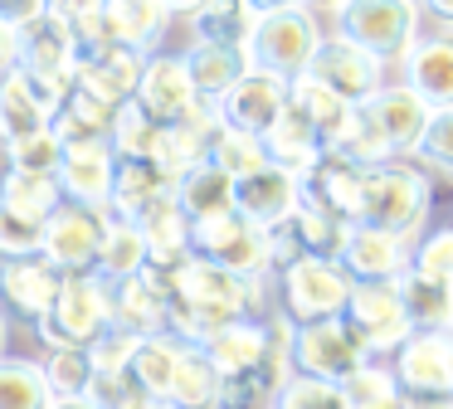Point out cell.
Instances as JSON below:
<instances>
[{
	"label": "cell",
	"mask_w": 453,
	"mask_h": 409,
	"mask_svg": "<svg viewBox=\"0 0 453 409\" xmlns=\"http://www.w3.org/2000/svg\"><path fill=\"white\" fill-rule=\"evenodd\" d=\"M268 282L273 278H239L205 259H190L176 278L166 282L171 292V336L186 346H205L215 331L234 327V321H264L273 312L268 302Z\"/></svg>",
	"instance_id": "obj_1"
},
{
	"label": "cell",
	"mask_w": 453,
	"mask_h": 409,
	"mask_svg": "<svg viewBox=\"0 0 453 409\" xmlns=\"http://www.w3.org/2000/svg\"><path fill=\"white\" fill-rule=\"evenodd\" d=\"M434 210V181L424 166L414 161H385L365 175V204L361 224L365 229H385L400 239H419Z\"/></svg>",
	"instance_id": "obj_2"
},
{
	"label": "cell",
	"mask_w": 453,
	"mask_h": 409,
	"mask_svg": "<svg viewBox=\"0 0 453 409\" xmlns=\"http://www.w3.org/2000/svg\"><path fill=\"white\" fill-rule=\"evenodd\" d=\"M322 19L307 5H258V29L249 39V64L258 73H273L283 83L307 78L317 49H322Z\"/></svg>",
	"instance_id": "obj_3"
},
{
	"label": "cell",
	"mask_w": 453,
	"mask_h": 409,
	"mask_svg": "<svg viewBox=\"0 0 453 409\" xmlns=\"http://www.w3.org/2000/svg\"><path fill=\"white\" fill-rule=\"evenodd\" d=\"M112 282L98 273H73L64 278L59 297H54L50 317L35 327V336L50 351H88L103 331L112 327Z\"/></svg>",
	"instance_id": "obj_4"
},
{
	"label": "cell",
	"mask_w": 453,
	"mask_h": 409,
	"mask_svg": "<svg viewBox=\"0 0 453 409\" xmlns=\"http://www.w3.org/2000/svg\"><path fill=\"white\" fill-rule=\"evenodd\" d=\"M273 288H278V312L293 327H307V321L346 317L356 278L332 259H297L283 278H273Z\"/></svg>",
	"instance_id": "obj_5"
},
{
	"label": "cell",
	"mask_w": 453,
	"mask_h": 409,
	"mask_svg": "<svg viewBox=\"0 0 453 409\" xmlns=\"http://www.w3.org/2000/svg\"><path fill=\"white\" fill-rule=\"evenodd\" d=\"M332 35H342L346 44L375 54L380 64H400L404 54L419 39V10L414 5H395V0H380V5H336L332 10Z\"/></svg>",
	"instance_id": "obj_6"
},
{
	"label": "cell",
	"mask_w": 453,
	"mask_h": 409,
	"mask_svg": "<svg viewBox=\"0 0 453 409\" xmlns=\"http://www.w3.org/2000/svg\"><path fill=\"white\" fill-rule=\"evenodd\" d=\"M365 366H371V351H365L361 336L346 327V317L293 327V375L346 385V380H351L356 370H365Z\"/></svg>",
	"instance_id": "obj_7"
},
{
	"label": "cell",
	"mask_w": 453,
	"mask_h": 409,
	"mask_svg": "<svg viewBox=\"0 0 453 409\" xmlns=\"http://www.w3.org/2000/svg\"><path fill=\"white\" fill-rule=\"evenodd\" d=\"M20 35V73L73 83V35L59 5H0Z\"/></svg>",
	"instance_id": "obj_8"
},
{
	"label": "cell",
	"mask_w": 453,
	"mask_h": 409,
	"mask_svg": "<svg viewBox=\"0 0 453 409\" xmlns=\"http://www.w3.org/2000/svg\"><path fill=\"white\" fill-rule=\"evenodd\" d=\"M190 253L239 278H268V229H258L239 210L190 224Z\"/></svg>",
	"instance_id": "obj_9"
},
{
	"label": "cell",
	"mask_w": 453,
	"mask_h": 409,
	"mask_svg": "<svg viewBox=\"0 0 453 409\" xmlns=\"http://www.w3.org/2000/svg\"><path fill=\"white\" fill-rule=\"evenodd\" d=\"M390 375L410 405L453 399V331H414L390 356Z\"/></svg>",
	"instance_id": "obj_10"
},
{
	"label": "cell",
	"mask_w": 453,
	"mask_h": 409,
	"mask_svg": "<svg viewBox=\"0 0 453 409\" xmlns=\"http://www.w3.org/2000/svg\"><path fill=\"white\" fill-rule=\"evenodd\" d=\"M307 78L322 83L326 93L346 97L351 107H365L375 93L390 88V64H380L375 54L346 44L342 35H326L322 49H317V58H312V68H307Z\"/></svg>",
	"instance_id": "obj_11"
},
{
	"label": "cell",
	"mask_w": 453,
	"mask_h": 409,
	"mask_svg": "<svg viewBox=\"0 0 453 409\" xmlns=\"http://www.w3.org/2000/svg\"><path fill=\"white\" fill-rule=\"evenodd\" d=\"M346 327L361 336V346L371 356H395L414 336V321L404 312L395 282H356L351 302H346Z\"/></svg>",
	"instance_id": "obj_12"
},
{
	"label": "cell",
	"mask_w": 453,
	"mask_h": 409,
	"mask_svg": "<svg viewBox=\"0 0 453 409\" xmlns=\"http://www.w3.org/2000/svg\"><path fill=\"white\" fill-rule=\"evenodd\" d=\"M103 234H108L103 210H83V204H69V200H64L59 210L44 220L40 259L50 263L54 273H64V278H73V273H93V268H98Z\"/></svg>",
	"instance_id": "obj_13"
},
{
	"label": "cell",
	"mask_w": 453,
	"mask_h": 409,
	"mask_svg": "<svg viewBox=\"0 0 453 409\" xmlns=\"http://www.w3.org/2000/svg\"><path fill=\"white\" fill-rule=\"evenodd\" d=\"M365 166H356L351 156L342 151H326L322 161H312L297 185H303V204L312 210H326L346 224H361V204H365Z\"/></svg>",
	"instance_id": "obj_14"
},
{
	"label": "cell",
	"mask_w": 453,
	"mask_h": 409,
	"mask_svg": "<svg viewBox=\"0 0 453 409\" xmlns=\"http://www.w3.org/2000/svg\"><path fill=\"white\" fill-rule=\"evenodd\" d=\"M288 103H293V83H283V78H273V73H258V68H249V73L239 78V83L229 88L225 97H219V122H225L229 132L264 136L268 127H273L278 117L288 112Z\"/></svg>",
	"instance_id": "obj_15"
},
{
	"label": "cell",
	"mask_w": 453,
	"mask_h": 409,
	"mask_svg": "<svg viewBox=\"0 0 453 409\" xmlns=\"http://www.w3.org/2000/svg\"><path fill=\"white\" fill-rule=\"evenodd\" d=\"M132 103H137L151 122H161V127L186 122V117L200 107L196 88H190V73H186V58L166 54V49L151 54L147 68H142V83H137V97H132Z\"/></svg>",
	"instance_id": "obj_16"
},
{
	"label": "cell",
	"mask_w": 453,
	"mask_h": 409,
	"mask_svg": "<svg viewBox=\"0 0 453 409\" xmlns=\"http://www.w3.org/2000/svg\"><path fill=\"white\" fill-rule=\"evenodd\" d=\"M361 117L380 127V136L390 142L395 161H414V151H419L424 132H429V122H434V107L424 103L414 88L390 83L385 93H375L371 103L361 107Z\"/></svg>",
	"instance_id": "obj_17"
},
{
	"label": "cell",
	"mask_w": 453,
	"mask_h": 409,
	"mask_svg": "<svg viewBox=\"0 0 453 409\" xmlns=\"http://www.w3.org/2000/svg\"><path fill=\"white\" fill-rule=\"evenodd\" d=\"M297 204H303L297 175L283 171V166H273V161H268L264 171L234 181V210L244 214V220H254L258 229H268V234L283 229V224L297 214Z\"/></svg>",
	"instance_id": "obj_18"
},
{
	"label": "cell",
	"mask_w": 453,
	"mask_h": 409,
	"mask_svg": "<svg viewBox=\"0 0 453 409\" xmlns=\"http://www.w3.org/2000/svg\"><path fill=\"white\" fill-rule=\"evenodd\" d=\"M142 68H147V58H142L137 49L118 44V49L93 54V58H79V64H73V88L88 93V97H98V103L112 107V112H122V107L137 97Z\"/></svg>",
	"instance_id": "obj_19"
},
{
	"label": "cell",
	"mask_w": 453,
	"mask_h": 409,
	"mask_svg": "<svg viewBox=\"0 0 453 409\" xmlns=\"http://www.w3.org/2000/svg\"><path fill=\"white\" fill-rule=\"evenodd\" d=\"M414 243H419V239H400V234H385V229H365V224H356L351 239H346L342 268L351 273L356 282H395V278H404V273H410Z\"/></svg>",
	"instance_id": "obj_20"
},
{
	"label": "cell",
	"mask_w": 453,
	"mask_h": 409,
	"mask_svg": "<svg viewBox=\"0 0 453 409\" xmlns=\"http://www.w3.org/2000/svg\"><path fill=\"white\" fill-rule=\"evenodd\" d=\"M112 171H118V151L112 142H98V146H73L64 151L59 161V190L69 204H83V210H108L112 200Z\"/></svg>",
	"instance_id": "obj_21"
},
{
	"label": "cell",
	"mask_w": 453,
	"mask_h": 409,
	"mask_svg": "<svg viewBox=\"0 0 453 409\" xmlns=\"http://www.w3.org/2000/svg\"><path fill=\"white\" fill-rule=\"evenodd\" d=\"M176 195V175L161 161H147V156H118V171H112V200L108 210L118 220L137 224L151 204L171 200Z\"/></svg>",
	"instance_id": "obj_22"
},
{
	"label": "cell",
	"mask_w": 453,
	"mask_h": 409,
	"mask_svg": "<svg viewBox=\"0 0 453 409\" xmlns=\"http://www.w3.org/2000/svg\"><path fill=\"white\" fill-rule=\"evenodd\" d=\"M59 288H64V273H54L44 259L0 263V307L15 312V317H30V327H40L50 317Z\"/></svg>",
	"instance_id": "obj_23"
},
{
	"label": "cell",
	"mask_w": 453,
	"mask_h": 409,
	"mask_svg": "<svg viewBox=\"0 0 453 409\" xmlns=\"http://www.w3.org/2000/svg\"><path fill=\"white\" fill-rule=\"evenodd\" d=\"M400 83L414 88L434 112L453 107V35H424L414 39V49L400 58Z\"/></svg>",
	"instance_id": "obj_24"
},
{
	"label": "cell",
	"mask_w": 453,
	"mask_h": 409,
	"mask_svg": "<svg viewBox=\"0 0 453 409\" xmlns=\"http://www.w3.org/2000/svg\"><path fill=\"white\" fill-rule=\"evenodd\" d=\"M112 327L132 331L137 341L166 336L171 331V292L166 282H157L151 273H137L127 282H112Z\"/></svg>",
	"instance_id": "obj_25"
},
{
	"label": "cell",
	"mask_w": 453,
	"mask_h": 409,
	"mask_svg": "<svg viewBox=\"0 0 453 409\" xmlns=\"http://www.w3.org/2000/svg\"><path fill=\"white\" fill-rule=\"evenodd\" d=\"M219 132H225V122H219V107H215V103H200L196 112L186 117V122H176V127H166V132H161V146H157V156H151V161H161V166H166V171L180 181L186 171H196V166L210 161Z\"/></svg>",
	"instance_id": "obj_26"
},
{
	"label": "cell",
	"mask_w": 453,
	"mask_h": 409,
	"mask_svg": "<svg viewBox=\"0 0 453 409\" xmlns=\"http://www.w3.org/2000/svg\"><path fill=\"white\" fill-rule=\"evenodd\" d=\"M293 107L317 127V132H322L326 151H342V146L351 142L356 122H361V107H351L346 97L326 93V88L312 83V78H297V83H293Z\"/></svg>",
	"instance_id": "obj_27"
},
{
	"label": "cell",
	"mask_w": 453,
	"mask_h": 409,
	"mask_svg": "<svg viewBox=\"0 0 453 409\" xmlns=\"http://www.w3.org/2000/svg\"><path fill=\"white\" fill-rule=\"evenodd\" d=\"M205 351L210 360H215V370L219 375H244V370H254L258 360L273 351V321H234V327H225V331H215V336L205 341Z\"/></svg>",
	"instance_id": "obj_28"
},
{
	"label": "cell",
	"mask_w": 453,
	"mask_h": 409,
	"mask_svg": "<svg viewBox=\"0 0 453 409\" xmlns=\"http://www.w3.org/2000/svg\"><path fill=\"white\" fill-rule=\"evenodd\" d=\"M180 58H186V73H190L196 97L200 103H215V107H219V97L254 68L244 49H215V44H190Z\"/></svg>",
	"instance_id": "obj_29"
},
{
	"label": "cell",
	"mask_w": 453,
	"mask_h": 409,
	"mask_svg": "<svg viewBox=\"0 0 453 409\" xmlns=\"http://www.w3.org/2000/svg\"><path fill=\"white\" fill-rule=\"evenodd\" d=\"M264 151H268V161H273V166L303 175L312 161H322V156H326V146H322V132H317V127L307 122L293 103H288V112L264 132Z\"/></svg>",
	"instance_id": "obj_30"
},
{
	"label": "cell",
	"mask_w": 453,
	"mask_h": 409,
	"mask_svg": "<svg viewBox=\"0 0 453 409\" xmlns=\"http://www.w3.org/2000/svg\"><path fill=\"white\" fill-rule=\"evenodd\" d=\"M112 122H118V112H112V107H103L98 97H88V93H79V88H73L69 103L59 107V117L50 122V132L59 136L64 151H73V146L112 142Z\"/></svg>",
	"instance_id": "obj_31"
},
{
	"label": "cell",
	"mask_w": 453,
	"mask_h": 409,
	"mask_svg": "<svg viewBox=\"0 0 453 409\" xmlns=\"http://www.w3.org/2000/svg\"><path fill=\"white\" fill-rule=\"evenodd\" d=\"M103 220H108V234H103V249H98V278L108 282H127L137 278V273H147V259H151V243L142 239L137 224L118 220L112 210H103Z\"/></svg>",
	"instance_id": "obj_32"
},
{
	"label": "cell",
	"mask_w": 453,
	"mask_h": 409,
	"mask_svg": "<svg viewBox=\"0 0 453 409\" xmlns=\"http://www.w3.org/2000/svg\"><path fill=\"white\" fill-rule=\"evenodd\" d=\"M190 39L215 49H249L258 29V5H200L190 10Z\"/></svg>",
	"instance_id": "obj_33"
},
{
	"label": "cell",
	"mask_w": 453,
	"mask_h": 409,
	"mask_svg": "<svg viewBox=\"0 0 453 409\" xmlns=\"http://www.w3.org/2000/svg\"><path fill=\"white\" fill-rule=\"evenodd\" d=\"M176 204L190 214V224L229 214L234 210V181H229L215 161H205V166H196V171H186L176 181Z\"/></svg>",
	"instance_id": "obj_34"
},
{
	"label": "cell",
	"mask_w": 453,
	"mask_h": 409,
	"mask_svg": "<svg viewBox=\"0 0 453 409\" xmlns=\"http://www.w3.org/2000/svg\"><path fill=\"white\" fill-rule=\"evenodd\" d=\"M400 288V302L410 312L414 331H449L453 327V282H439V278H424V273H404L395 278Z\"/></svg>",
	"instance_id": "obj_35"
},
{
	"label": "cell",
	"mask_w": 453,
	"mask_h": 409,
	"mask_svg": "<svg viewBox=\"0 0 453 409\" xmlns=\"http://www.w3.org/2000/svg\"><path fill=\"white\" fill-rule=\"evenodd\" d=\"M219 385H225V375L215 370V360H210L200 346H186L180 351V366H176V380H171V390H166V405H176V409H215Z\"/></svg>",
	"instance_id": "obj_36"
},
{
	"label": "cell",
	"mask_w": 453,
	"mask_h": 409,
	"mask_svg": "<svg viewBox=\"0 0 453 409\" xmlns=\"http://www.w3.org/2000/svg\"><path fill=\"white\" fill-rule=\"evenodd\" d=\"M0 204L15 214H25V220L44 224L54 210L64 204V190L54 175H30V171H5L0 175Z\"/></svg>",
	"instance_id": "obj_37"
},
{
	"label": "cell",
	"mask_w": 453,
	"mask_h": 409,
	"mask_svg": "<svg viewBox=\"0 0 453 409\" xmlns=\"http://www.w3.org/2000/svg\"><path fill=\"white\" fill-rule=\"evenodd\" d=\"M40 132H50V117L35 107V97L25 93L20 73L11 68V73L0 78V151L15 142H30Z\"/></svg>",
	"instance_id": "obj_38"
},
{
	"label": "cell",
	"mask_w": 453,
	"mask_h": 409,
	"mask_svg": "<svg viewBox=\"0 0 453 409\" xmlns=\"http://www.w3.org/2000/svg\"><path fill=\"white\" fill-rule=\"evenodd\" d=\"M0 409H54V390L44 380V366L30 356L0 360Z\"/></svg>",
	"instance_id": "obj_39"
},
{
	"label": "cell",
	"mask_w": 453,
	"mask_h": 409,
	"mask_svg": "<svg viewBox=\"0 0 453 409\" xmlns=\"http://www.w3.org/2000/svg\"><path fill=\"white\" fill-rule=\"evenodd\" d=\"M176 10L171 5H112V25H118V44L137 49L142 58L161 54V39H166Z\"/></svg>",
	"instance_id": "obj_40"
},
{
	"label": "cell",
	"mask_w": 453,
	"mask_h": 409,
	"mask_svg": "<svg viewBox=\"0 0 453 409\" xmlns=\"http://www.w3.org/2000/svg\"><path fill=\"white\" fill-rule=\"evenodd\" d=\"M351 229H356V224L336 220V214H326V210H312V204H297V214H293V234H297V243H303L307 259L342 263Z\"/></svg>",
	"instance_id": "obj_41"
},
{
	"label": "cell",
	"mask_w": 453,
	"mask_h": 409,
	"mask_svg": "<svg viewBox=\"0 0 453 409\" xmlns=\"http://www.w3.org/2000/svg\"><path fill=\"white\" fill-rule=\"evenodd\" d=\"M180 351H186V341H176L166 331V336H147L137 346V356H132V375H137V385L147 390L151 399H166L171 380H176V366H180Z\"/></svg>",
	"instance_id": "obj_42"
},
{
	"label": "cell",
	"mask_w": 453,
	"mask_h": 409,
	"mask_svg": "<svg viewBox=\"0 0 453 409\" xmlns=\"http://www.w3.org/2000/svg\"><path fill=\"white\" fill-rule=\"evenodd\" d=\"M64 25L73 35V64L93 58L103 49H118V25H112V5H59Z\"/></svg>",
	"instance_id": "obj_43"
},
{
	"label": "cell",
	"mask_w": 453,
	"mask_h": 409,
	"mask_svg": "<svg viewBox=\"0 0 453 409\" xmlns=\"http://www.w3.org/2000/svg\"><path fill=\"white\" fill-rule=\"evenodd\" d=\"M142 239L151 243V253H190V214L176 204V195L161 204H151L137 220Z\"/></svg>",
	"instance_id": "obj_44"
},
{
	"label": "cell",
	"mask_w": 453,
	"mask_h": 409,
	"mask_svg": "<svg viewBox=\"0 0 453 409\" xmlns=\"http://www.w3.org/2000/svg\"><path fill=\"white\" fill-rule=\"evenodd\" d=\"M342 390H346V399H351V409H414L410 399L400 395L390 366H375V360L365 370H356Z\"/></svg>",
	"instance_id": "obj_45"
},
{
	"label": "cell",
	"mask_w": 453,
	"mask_h": 409,
	"mask_svg": "<svg viewBox=\"0 0 453 409\" xmlns=\"http://www.w3.org/2000/svg\"><path fill=\"white\" fill-rule=\"evenodd\" d=\"M210 161L219 166V171L229 175V181H244V175L264 171L268 166V151H264V136H249V132H219L215 136V151H210Z\"/></svg>",
	"instance_id": "obj_46"
},
{
	"label": "cell",
	"mask_w": 453,
	"mask_h": 409,
	"mask_svg": "<svg viewBox=\"0 0 453 409\" xmlns=\"http://www.w3.org/2000/svg\"><path fill=\"white\" fill-rule=\"evenodd\" d=\"M44 366V380H50L54 399H83L93 385V356L88 351H50L40 360Z\"/></svg>",
	"instance_id": "obj_47"
},
{
	"label": "cell",
	"mask_w": 453,
	"mask_h": 409,
	"mask_svg": "<svg viewBox=\"0 0 453 409\" xmlns=\"http://www.w3.org/2000/svg\"><path fill=\"white\" fill-rule=\"evenodd\" d=\"M161 132H166V127L151 122L137 103H127L118 112V122H112V151H118V156H147V161H151L157 146H161Z\"/></svg>",
	"instance_id": "obj_48"
},
{
	"label": "cell",
	"mask_w": 453,
	"mask_h": 409,
	"mask_svg": "<svg viewBox=\"0 0 453 409\" xmlns=\"http://www.w3.org/2000/svg\"><path fill=\"white\" fill-rule=\"evenodd\" d=\"M59 161H64V146L54 132H40L30 142H15L5 146V171H30V175H59Z\"/></svg>",
	"instance_id": "obj_49"
},
{
	"label": "cell",
	"mask_w": 453,
	"mask_h": 409,
	"mask_svg": "<svg viewBox=\"0 0 453 409\" xmlns=\"http://www.w3.org/2000/svg\"><path fill=\"white\" fill-rule=\"evenodd\" d=\"M83 399L98 405V409H137L142 399H151V395L137 385L132 370H93V385H88Z\"/></svg>",
	"instance_id": "obj_50"
},
{
	"label": "cell",
	"mask_w": 453,
	"mask_h": 409,
	"mask_svg": "<svg viewBox=\"0 0 453 409\" xmlns=\"http://www.w3.org/2000/svg\"><path fill=\"white\" fill-rule=\"evenodd\" d=\"M410 268H414V273H424V278L453 282V224H434L429 234H419Z\"/></svg>",
	"instance_id": "obj_51"
},
{
	"label": "cell",
	"mask_w": 453,
	"mask_h": 409,
	"mask_svg": "<svg viewBox=\"0 0 453 409\" xmlns=\"http://www.w3.org/2000/svg\"><path fill=\"white\" fill-rule=\"evenodd\" d=\"M40 243H44V224H35V220H25V214L0 204V263L40 259Z\"/></svg>",
	"instance_id": "obj_52"
},
{
	"label": "cell",
	"mask_w": 453,
	"mask_h": 409,
	"mask_svg": "<svg viewBox=\"0 0 453 409\" xmlns=\"http://www.w3.org/2000/svg\"><path fill=\"white\" fill-rule=\"evenodd\" d=\"M278 409H351V399H346L342 385L293 375V380H288V390L278 395Z\"/></svg>",
	"instance_id": "obj_53"
},
{
	"label": "cell",
	"mask_w": 453,
	"mask_h": 409,
	"mask_svg": "<svg viewBox=\"0 0 453 409\" xmlns=\"http://www.w3.org/2000/svg\"><path fill=\"white\" fill-rule=\"evenodd\" d=\"M414 161H424V166H434V171L453 175V107L434 112V122H429V132H424Z\"/></svg>",
	"instance_id": "obj_54"
},
{
	"label": "cell",
	"mask_w": 453,
	"mask_h": 409,
	"mask_svg": "<svg viewBox=\"0 0 453 409\" xmlns=\"http://www.w3.org/2000/svg\"><path fill=\"white\" fill-rule=\"evenodd\" d=\"M137 346H142V341L132 336V331L108 327V331H103V336L88 346L93 370H132V356H137Z\"/></svg>",
	"instance_id": "obj_55"
},
{
	"label": "cell",
	"mask_w": 453,
	"mask_h": 409,
	"mask_svg": "<svg viewBox=\"0 0 453 409\" xmlns=\"http://www.w3.org/2000/svg\"><path fill=\"white\" fill-rule=\"evenodd\" d=\"M15 64H20V35H15L11 15H5V10H0V78L11 73Z\"/></svg>",
	"instance_id": "obj_56"
},
{
	"label": "cell",
	"mask_w": 453,
	"mask_h": 409,
	"mask_svg": "<svg viewBox=\"0 0 453 409\" xmlns=\"http://www.w3.org/2000/svg\"><path fill=\"white\" fill-rule=\"evenodd\" d=\"M5 341H11V321H5V307H0V360H5Z\"/></svg>",
	"instance_id": "obj_57"
},
{
	"label": "cell",
	"mask_w": 453,
	"mask_h": 409,
	"mask_svg": "<svg viewBox=\"0 0 453 409\" xmlns=\"http://www.w3.org/2000/svg\"><path fill=\"white\" fill-rule=\"evenodd\" d=\"M54 409H98V405H88V399H54Z\"/></svg>",
	"instance_id": "obj_58"
},
{
	"label": "cell",
	"mask_w": 453,
	"mask_h": 409,
	"mask_svg": "<svg viewBox=\"0 0 453 409\" xmlns=\"http://www.w3.org/2000/svg\"><path fill=\"white\" fill-rule=\"evenodd\" d=\"M137 409H176V405H166V399H142Z\"/></svg>",
	"instance_id": "obj_59"
},
{
	"label": "cell",
	"mask_w": 453,
	"mask_h": 409,
	"mask_svg": "<svg viewBox=\"0 0 453 409\" xmlns=\"http://www.w3.org/2000/svg\"><path fill=\"white\" fill-rule=\"evenodd\" d=\"M414 409H453V399H439V405H414Z\"/></svg>",
	"instance_id": "obj_60"
},
{
	"label": "cell",
	"mask_w": 453,
	"mask_h": 409,
	"mask_svg": "<svg viewBox=\"0 0 453 409\" xmlns=\"http://www.w3.org/2000/svg\"><path fill=\"white\" fill-rule=\"evenodd\" d=\"M449 35H453V29H449Z\"/></svg>",
	"instance_id": "obj_61"
},
{
	"label": "cell",
	"mask_w": 453,
	"mask_h": 409,
	"mask_svg": "<svg viewBox=\"0 0 453 409\" xmlns=\"http://www.w3.org/2000/svg\"><path fill=\"white\" fill-rule=\"evenodd\" d=\"M449 331H453V327H449Z\"/></svg>",
	"instance_id": "obj_62"
}]
</instances>
